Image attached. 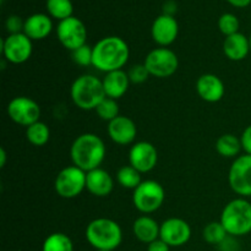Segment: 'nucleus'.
I'll use <instances>...</instances> for the list:
<instances>
[{
	"instance_id": "obj_2",
	"label": "nucleus",
	"mask_w": 251,
	"mask_h": 251,
	"mask_svg": "<svg viewBox=\"0 0 251 251\" xmlns=\"http://www.w3.org/2000/svg\"><path fill=\"white\" fill-rule=\"evenodd\" d=\"M105 145L98 135L92 132L81 134L74 140L70 147V157L74 166L86 173L100 168L105 158Z\"/></svg>"
},
{
	"instance_id": "obj_17",
	"label": "nucleus",
	"mask_w": 251,
	"mask_h": 251,
	"mask_svg": "<svg viewBox=\"0 0 251 251\" xmlns=\"http://www.w3.org/2000/svg\"><path fill=\"white\" fill-rule=\"evenodd\" d=\"M196 92L205 102L216 103L225 97L226 87L217 75L203 74L196 81Z\"/></svg>"
},
{
	"instance_id": "obj_35",
	"label": "nucleus",
	"mask_w": 251,
	"mask_h": 251,
	"mask_svg": "<svg viewBox=\"0 0 251 251\" xmlns=\"http://www.w3.org/2000/svg\"><path fill=\"white\" fill-rule=\"evenodd\" d=\"M169 245L164 243L161 238L147 245V251H169Z\"/></svg>"
},
{
	"instance_id": "obj_9",
	"label": "nucleus",
	"mask_w": 251,
	"mask_h": 251,
	"mask_svg": "<svg viewBox=\"0 0 251 251\" xmlns=\"http://www.w3.org/2000/svg\"><path fill=\"white\" fill-rule=\"evenodd\" d=\"M229 186L240 198H251V156L243 154L232 163L228 174Z\"/></svg>"
},
{
	"instance_id": "obj_10",
	"label": "nucleus",
	"mask_w": 251,
	"mask_h": 251,
	"mask_svg": "<svg viewBox=\"0 0 251 251\" xmlns=\"http://www.w3.org/2000/svg\"><path fill=\"white\" fill-rule=\"evenodd\" d=\"M56 37L64 48L73 51L85 46L87 39V29L80 19L71 16L63 21H59L56 26Z\"/></svg>"
},
{
	"instance_id": "obj_7",
	"label": "nucleus",
	"mask_w": 251,
	"mask_h": 251,
	"mask_svg": "<svg viewBox=\"0 0 251 251\" xmlns=\"http://www.w3.org/2000/svg\"><path fill=\"white\" fill-rule=\"evenodd\" d=\"M150 75L158 78L171 77L179 68L178 55L172 49L159 47L146 55L144 61Z\"/></svg>"
},
{
	"instance_id": "obj_40",
	"label": "nucleus",
	"mask_w": 251,
	"mask_h": 251,
	"mask_svg": "<svg viewBox=\"0 0 251 251\" xmlns=\"http://www.w3.org/2000/svg\"><path fill=\"white\" fill-rule=\"evenodd\" d=\"M97 251H109V250H97Z\"/></svg>"
},
{
	"instance_id": "obj_15",
	"label": "nucleus",
	"mask_w": 251,
	"mask_h": 251,
	"mask_svg": "<svg viewBox=\"0 0 251 251\" xmlns=\"http://www.w3.org/2000/svg\"><path fill=\"white\" fill-rule=\"evenodd\" d=\"M178 33L179 25L174 16L162 14L152 24L151 36L159 47L168 48L176 42Z\"/></svg>"
},
{
	"instance_id": "obj_38",
	"label": "nucleus",
	"mask_w": 251,
	"mask_h": 251,
	"mask_svg": "<svg viewBox=\"0 0 251 251\" xmlns=\"http://www.w3.org/2000/svg\"><path fill=\"white\" fill-rule=\"evenodd\" d=\"M5 163H6V152H5L4 147H1L0 149V167L4 168Z\"/></svg>"
},
{
	"instance_id": "obj_14",
	"label": "nucleus",
	"mask_w": 251,
	"mask_h": 251,
	"mask_svg": "<svg viewBox=\"0 0 251 251\" xmlns=\"http://www.w3.org/2000/svg\"><path fill=\"white\" fill-rule=\"evenodd\" d=\"M158 162L157 149L147 141L135 142L129 151V164L134 167L140 173H149Z\"/></svg>"
},
{
	"instance_id": "obj_28",
	"label": "nucleus",
	"mask_w": 251,
	"mask_h": 251,
	"mask_svg": "<svg viewBox=\"0 0 251 251\" xmlns=\"http://www.w3.org/2000/svg\"><path fill=\"white\" fill-rule=\"evenodd\" d=\"M203 239L208 243V244L213 245H221L226 239L228 238L227 230L222 226L221 222H211L203 228Z\"/></svg>"
},
{
	"instance_id": "obj_36",
	"label": "nucleus",
	"mask_w": 251,
	"mask_h": 251,
	"mask_svg": "<svg viewBox=\"0 0 251 251\" xmlns=\"http://www.w3.org/2000/svg\"><path fill=\"white\" fill-rule=\"evenodd\" d=\"M176 11V4L174 1H167L163 5V14L169 15V16H174V12Z\"/></svg>"
},
{
	"instance_id": "obj_25",
	"label": "nucleus",
	"mask_w": 251,
	"mask_h": 251,
	"mask_svg": "<svg viewBox=\"0 0 251 251\" xmlns=\"http://www.w3.org/2000/svg\"><path fill=\"white\" fill-rule=\"evenodd\" d=\"M46 7L49 16L59 21L73 16L74 5L71 0H47Z\"/></svg>"
},
{
	"instance_id": "obj_3",
	"label": "nucleus",
	"mask_w": 251,
	"mask_h": 251,
	"mask_svg": "<svg viewBox=\"0 0 251 251\" xmlns=\"http://www.w3.org/2000/svg\"><path fill=\"white\" fill-rule=\"evenodd\" d=\"M70 96L74 104L82 110H96L107 97L102 80L88 74L75 78L70 87Z\"/></svg>"
},
{
	"instance_id": "obj_34",
	"label": "nucleus",
	"mask_w": 251,
	"mask_h": 251,
	"mask_svg": "<svg viewBox=\"0 0 251 251\" xmlns=\"http://www.w3.org/2000/svg\"><path fill=\"white\" fill-rule=\"evenodd\" d=\"M240 141H242V146L245 153L251 156V124L243 131L242 136H240Z\"/></svg>"
},
{
	"instance_id": "obj_12",
	"label": "nucleus",
	"mask_w": 251,
	"mask_h": 251,
	"mask_svg": "<svg viewBox=\"0 0 251 251\" xmlns=\"http://www.w3.org/2000/svg\"><path fill=\"white\" fill-rule=\"evenodd\" d=\"M2 56L11 64H24L31 58L33 51L32 41L22 32L17 34H9L1 41Z\"/></svg>"
},
{
	"instance_id": "obj_1",
	"label": "nucleus",
	"mask_w": 251,
	"mask_h": 251,
	"mask_svg": "<svg viewBox=\"0 0 251 251\" xmlns=\"http://www.w3.org/2000/svg\"><path fill=\"white\" fill-rule=\"evenodd\" d=\"M93 48L92 66L102 73L123 70L130 56V48L126 42L118 36H109L100 39Z\"/></svg>"
},
{
	"instance_id": "obj_24",
	"label": "nucleus",
	"mask_w": 251,
	"mask_h": 251,
	"mask_svg": "<svg viewBox=\"0 0 251 251\" xmlns=\"http://www.w3.org/2000/svg\"><path fill=\"white\" fill-rule=\"evenodd\" d=\"M26 139L33 146H44L50 139V130H49L48 125L46 123L39 120V122L26 127Z\"/></svg>"
},
{
	"instance_id": "obj_27",
	"label": "nucleus",
	"mask_w": 251,
	"mask_h": 251,
	"mask_svg": "<svg viewBox=\"0 0 251 251\" xmlns=\"http://www.w3.org/2000/svg\"><path fill=\"white\" fill-rule=\"evenodd\" d=\"M42 251H74V244L64 233H53L46 238Z\"/></svg>"
},
{
	"instance_id": "obj_5",
	"label": "nucleus",
	"mask_w": 251,
	"mask_h": 251,
	"mask_svg": "<svg viewBox=\"0 0 251 251\" xmlns=\"http://www.w3.org/2000/svg\"><path fill=\"white\" fill-rule=\"evenodd\" d=\"M220 222L230 237H243L251 232V202L238 198L225 206Z\"/></svg>"
},
{
	"instance_id": "obj_21",
	"label": "nucleus",
	"mask_w": 251,
	"mask_h": 251,
	"mask_svg": "<svg viewBox=\"0 0 251 251\" xmlns=\"http://www.w3.org/2000/svg\"><path fill=\"white\" fill-rule=\"evenodd\" d=\"M223 51L226 56L232 61H242L244 60L250 53V43L249 37L245 34L238 33L232 34V36L226 37L223 42Z\"/></svg>"
},
{
	"instance_id": "obj_6",
	"label": "nucleus",
	"mask_w": 251,
	"mask_h": 251,
	"mask_svg": "<svg viewBox=\"0 0 251 251\" xmlns=\"http://www.w3.org/2000/svg\"><path fill=\"white\" fill-rule=\"evenodd\" d=\"M166 200L164 188L156 180H142L132 193V203L135 208L145 215L156 212Z\"/></svg>"
},
{
	"instance_id": "obj_16",
	"label": "nucleus",
	"mask_w": 251,
	"mask_h": 251,
	"mask_svg": "<svg viewBox=\"0 0 251 251\" xmlns=\"http://www.w3.org/2000/svg\"><path fill=\"white\" fill-rule=\"evenodd\" d=\"M108 135L110 140L120 146L131 145L137 135V126L134 120L125 115H119L114 120L108 123Z\"/></svg>"
},
{
	"instance_id": "obj_39",
	"label": "nucleus",
	"mask_w": 251,
	"mask_h": 251,
	"mask_svg": "<svg viewBox=\"0 0 251 251\" xmlns=\"http://www.w3.org/2000/svg\"><path fill=\"white\" fill-rule=\"evenodd\" d=\"M249 43H250V51H251V34H250V37H249Z\"/></svg>"
},
{
	"instance_id": "obj_22",
	"label": "nucleus",
	"mask_w": 251,
	"mask_h": 251,
	"mask_svg": "<svg viewBox=\"0 0 251 251\" xmlns=\"http://www.w3.org/2000/svg\"><path fill=\"white\" fill-rule=\"evenodd\" d=\"M159 230H161V225H158L153 218L147 215L136 218L132 225V232L136 239L147 245L158 239Z\"/></svg>"
},
{
	"instance_id": "obj_11",
	"label": "nucleus",
	"mask_w": 251,
	"mask_h": 251,
	"mask_svg": "<svg viewBox=\"0 0 251 251\" xmlns=\"http://www.w3.org/2000/svg\"><path fill=\"white\" fill-rule=\"evenodd\" d=\"M7 115L16 124L28 127L29 125L39 122L41 107L32 98L19 96L12 98L7 104Z\"/></svg>"
},
{
	"instance_id": "obj_32",
	"label": "nucleus",
	"mask_w": 251,
	"mask_h": 251,
	"mask_svg": "<svg viewBox=\"0 0 251 251\" xmlns=\"http://www.w3.org/2000/svg\"><path fill=\"white\" fill-rule=\"evenodd\" d=\"M127 76L130 78V82L135 83V85H140V83L146 82L151 75H150L145 64H136V65H132L129 69Z\"/></svg>"
},
{
	"instance_id": "obj_18",
	"label": "nucleus",
	"mask_w": 251,
	"mask_h": 251,
	"mask_svg": "<svg viewBox=\"0 0 251 251\" xmlns=\"http://www.w3.org/2000/svg\"><path fill=\"white\" fill-rule=\"evenodd\" d=\"M114 188V180L112 176L103 168H96L87 172L86 176V189L88 193L97 198H105Z\"/></svg>"
},
{
	"instance_id": "obj_20",
	"label": "nucleus",
	"mask_w": 251,
	"mask_h": 251,
	"mask_svg": "<svg viewBox=\"0 0 251 251\" xmlns=\"http://www.w3.org/2000/svg\"><path fill=\"white\" fill-rule=\"evenodd\" d=\"M102 82L105 96L117 100L127 92L130 83H131L127 73H125L124 70H117L105 74Z\"/></svg>"
},
{
	"instance_id": "obj_31",
	"label": "nucleus",
	"mask_w": 251,
	"mask_h": 251,
	"mask_svg": "<svg viewBox=\"0 0 251 251\" xmlns=\"http://www.w3.org/2000/svg\"><path fill=\"white\" fill-rule=\"evenodd\" d=\"M71 56H73L74 63L77 64V65L80 66L92 65L93 48L92 47L87 46V44H85V46L80 47V48L71 51Z\"/></svg>"
},
{
	"instance_id": "obj_4",
	"label": "nucleus",
	"mask_w": 251,
	"mask_h": 251,
	"mask_svg": "<svg viewBox=\"0 0 251 251\" xmlns=\"http://www.w3.org/2000/svg\"><path fill=\"white\" fill-rule=\"evenodd\" d=\"M86 239L96 250L114 251L122 244L123 230L110 218H96L86 228Z\"/></svg>"
},
{
	"instance_id": "obj_26",
	"label": "nucleus",
	"mask_w": 251,
	"mask_h": 251,
	"mask_svg": "<svg viewBox=\"0 0 251 251\" xmlns=\"http://www.w3.org/2000/svg\"><path fill=\"white\" fill-rule=\"evenodd\" d=\"M117 180L124 189L135 190L142 183L141 173L132 166H124L117 172Z\"/></svg>"
},
{
	"instance_id": "obj_8",
	"label": "nucleus",
	"mask_w": 251,
	"mask_h": 251,
	"mask_svg": "<svg viewBox=\"0 0 251 251\" xmlns=\"http://www.w3.org/2000/svg\"><path fill=\"white\" fill-rule=\"evenodd\" d=\"M86 173L76 166L61 169L54 181L55 193L63 199H75L86 189Z\"/></svg>"
},
{
	"instance_id": "obj_33",
	"label": "nucleus",
	"mask_w": 251,
	"mask_h": 251,
	"mask_svg": "<svg viewBox=\"0 0 251 251\" xmlns=\"http://www.w3.org/2000/svg\"><path fill=\"white\" fill-rule=\"evenodd\" d=\"M25 21L17 15H11L5 21V28L9 32V34H17L24 32Z\"/></svg>"
},
{
	"instance_id": "obj_29",
	"label": "nucleus",
	"mask_w": 251,
	"mask_h": 251,
	"mask_svg": "<svg viewBox=\"0 0 251 251\" xmlns=\"http://www.w3.org/2000/svg\"><path fill=\"white\" fill-rule=\"evenodd\" d=\"M96 113H97L100 119L109 123L117 117H119V104H118L117 100L105 97L96 108Z\"/></svg>"
},
{
	"instance_id": "obj_23",
	"label": "nucleus",
	"mask_w": 251,
	"mask_h": 251,
	"mask_svg": "<svg viewBox=\"0 0 251 251\" xmlns=\"http://www.w3.org/2000/svg\"><path fill=\"white\" fill-rule=\"evenodd\" d=\"M242 149V141L233 134L222 135L216 141V151L220 156L226 157V158L237 157Z\"/></svg>"
},
{
	"instance_id": "obj_13",
	"label": "nucleus",
	"mask_w": 251,
	"mask_h": 251,
	"mask_svg": "<svg viewBox=\"0 0 251 251\" xmlns=\"http://www.w3.org/2000/svg\"><path fill=\"white\" fill-rule=\"evenodd\" d=\"M159 238L169 247H183L190 240L191 227L183 218H168L161 225Z\"/></svg>"
},
{
	"instance_id": "obj_30",
	"label": "nucleus",
	"mask_w": 251,
	"mask_h": 251,
	"mask_svg": "<svg viewBox=\"0 0 251 251\" xmlns=\"http://www.w3.org/2000/svg\"><path fill=\"white\" fill-rule=\"evenodd\" d=\"M239 27L240 24L238 17L235 16V15L229 14V12L223 14L222 16L220 17V20H218V28H220V31L222 32L226 37L238 33V32H239Z\"/></svg>"
},
{
	"instance_id": "obj_19",
	"label": "nucleus",
	"mask_w": 251,
	"mask_h": 251,
	"mask_svg": "<svg viewBox=\"0 0 251 251\" xmlns=\"http://www.w3.org/2000/svg\"><path fill=\"white\" fill-rule=\"evenodd\" d=\"M53 31V21L47 14H33L25 20L24 33L31 41H42Z\"/></svg>"
},
{
	"instance_id": "obj_37",
	"label": "nucleus",
	"mask_w": 251,
	"mask_h": 251,
	"mask_svg": "<svg viewBox=\"0 0 251 251\" xmlns=\"http://www.w3.org/2000/svg\"><path fill=\"white\" fill-rule=\"evenodd\" d=\"M234 7H247L251 4V0H227Z\"/></svg>"
}]
</instances>
